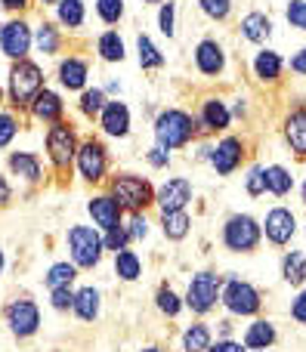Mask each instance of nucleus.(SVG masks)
<instances>
[{
	"label": "nucleus",
	"mask_w": 306,
	"mask_h": 352,
	"mask_svg": "<svg viewBox=\"0 0 306 352\" xmlns=\"http://www.w3.org/2000/svg\"><path fill=\"white\" fill-rule=\"evenodd\" d=\"M220 303L226 306L229 316H239V318H248V316H257L263 309V294L245 278H226L223 281V291H220Z\"/></svg>",
	"instance_id": "obj_8"
},
{
	"label": "nucleus",
	"mask_w": 306,
	"mask_h": 352,
	"mask_svg": "<svg viewBox=\"0 0 306 352\" xmlns=\"http://www.w3.org/2000/svg\"><path fill=\"white\" fill-rule=\"evenodd\" d=\"M72 303H74V287H53L50 291V306L56 312H68Z\"/></svg>",
	"instance_id": "obj_45"
},
{
	"label": "nucleus",
	"mask_w": 306,
	"mask_h": 352,
	"mask_svg": "<svg viewBox=\"0 0 306 352\" xmlns=\"http://www.w3.org/2000/svg\"><path fill=\"white\" fill-rule=\"evenodd\" d=\"M192 198H195V188H192V179H186V176H171L155 188V207L161 213L186 210Z\"/></svg>",
	"instance_id": "obj_12"
},
{
	"label": "nucleus",
	"mask_w": 306,
	"mask_h": 352,
	"mask_svg": "<svg viewBox=\"0 0 306 352\" xmlns=\"http://www.w3.org/2000/svg\"><path fill=\"white\" fill-rule=\"evenodd\" d=\"M102 244H105V250H111V254H118V250H127L133 241H130L127 229H124V223H121V226H115V229L102 232Z\"/></svg>",
	"instance_id": "obj_41"
},
{
	"label": "nucleus",
	"mask_w": 306,
	"mask_h": 352,
	"mask_svg": "<svg viewBox=\"0 0 306 352\" xmlns=\"http://www.w3.org/2000/svg\"><path fill=\"white\" fill-rule=\"evenodd\" d=\"M87 19V10H84V0H56V22L59 28H68V31H78Z\"/></svg>",
	"instance_id": "obj_27"
},
{
	"label": "nucleus",
	"mask_w": 306,
	"mask_h": 352,
	"mask_svg": "<svg viewBox=\"0 0 306 352\" xmlns=\"http://www.w3.org/2000/svg\"><path fill=\"white\" fill-rule=\"evenodd\" d=\"M72 312L78 316V322H84V324L96 322L99 312H102V294H99V287H93V285L78 287V291H74Z\"/></svg>",
	"instance_id": "obj_23"
},
{
	"label": "nucleus",
	"mask_w": 306,
	"mask_h": 352,
	"mask_svg": "<svg viewBox=\"0 0 306 352\" xmlns=\"http://www.w3.org/2000/svg\"><path fill=\"white\" fill-rule=\"evenodd\" d=\"M208 352H248L245 346H241V343H235V340H217V343H210L208 346Z\"/></svg>",
	"instance_id": "obj_50"
},
{
	"label": "nucleus",
	"mask_w": 306,
	"mask_h": 352,
	"mask_svg": "<svg viewBox=\"0 0 306 352\" xmlns=\"http://www.w3.org/2000/svg\"><path fill=\"white\" fill-rule=\"evenodd\" d=\"M3 322H6V331H10L16 340H28L41 331V309L31 297H16L6 303L3 309Z\"/></svg>",
	"instance_id": "obj_10"
},
{
	"label": "nucleus",
	"mask_w": 306,
	"mask_h": 352,
	"mask_svg": "<svg viewBox=\"0 0 306 352\" xmlns=\"http://www.w3.org/2000/svg\"><path fill=\"white\" fill-rule=\"evenodd\" d=\"M43 87H47V78H43V68L34 59H19L10 65V74H6V99H10L12 109L28 111L31 99Z\"/></svg>",
	"instance_id": "obj_2"
},
{
	"label": "nucleus",
	"mask_w": 306,
	"mask_h": 352,
	"mask_svg": "<svg viewBox=\"0 0 306 352\" xmlns=\"http://www.w3.org/2000/svg\"><path fill=\"white\" fill-rule=\"evenodd\" d=\"M254 352H266V349H254Z\"/></svg>",
	"instance_id": "obj_60"
},
{
	"label": "nucleus",
	"mask_w": 306,
	"mask_h": 352,
	"mask_svg": "<svg viewBox=\"0 0 306 352\" xmlns=\"http://www.w3.org/2000/svg\"><path fill=\"white\" fill-rule=\"evenodd\" d=\"M80 269L74 266L72 260H59L53 263V266L47 269V275H43V285H47V291H53V287H72L74 278H78Z\"/></svg>",
	"instance_id": "obj_35"
},
{
	"label": "nucleus",
	"mask_w": 306,
	"mask_h": 352,
	"mask_svg": "<svg viewBox=\"0 0 306 352\" xmlns=\"http://www.w3.org/2000/svg\"><path fill=\"white\" fill-rule=\"evenodd\" d=\"M124 229H127L130 241H142V238H149V217L146 213H130Z\"/></svg>",
	"instance_id": "obj_44"
},
{
	"label": "nucleus",
	"mask_w": 306,
	"mask_h": 352,
	"mask_svg": "<svg viewBox=\"0 0 306 352\" xmlns=\"http://www.w3.org/2000/svg\"><path fill=\"white\" fill-rule=\"evenodd\" d=\"M195 68L204 78H220L226 72V50L214 41V37H204L195 47Z\"/></svg>",
	"instance_id": "obj_18"
},
{
	"label": "nucleus",
	"mask_w": 306,
	"mask_h": 352,
	"mask_svg": "<svg viewBox=\"0 0 306 352\" xmlns=\"http://www.w3.org/2000/svg\"><path fill=\"white\" fill-rule=\"evenodd\" d=\"M109 195L124 213H146L155 207V186L140 173H115L109 179Z\"/></svg>",
	"instance_id": "obj_3"
},
{
	"label": "nucleus",
	"mask_w": 306,
	"mask_h": 352,
	"mask_svg": "<svg viewBox=\"0 0 306 352\" xmlns=\"http://www.w3.org/2000/svg\"><path fill=\"white\" fill-rule=\"evenodd\" d=\"M0 6H3L6 12H19V16H22V12L31 6V0H0Z\"/></svg>",
	"instance_id": "obj_52"
},
{
	"label": "nucleus",
	"mask_w": 306,
	"mask_h": 352,
	"mask_svg": "<svg viewBox=\"0 0 306 352\" xmlns=\"http://www.w3.org/2000/svg\"><path fill=\"white\" fill-rule=\"evenodd\" d=\"M285 19H288L294 28L306 31V0H291L288 10H285Z\"/></svg>",
	"instance_id": "obj_47"
},
{
	"label": "nucleus",
	"mask_w": 306,
	"mask_h": 352,
	"mask_svg": "<svg viewBox=\"0 0 306 352\" xmlns=\"http://www.w3.org/2000/svg\"><path fill=\"white\" fill-rule=\"evenodd\" d=\"M6 167H10L12 176H19V179L28 182V186L43 182V164H41V155L37 152H10Z\"/></svg>",
	"instance_id": "obj_22"
},
{
	"label": "nucleus",
	"mask_w": 306,
	"mask_h": 352,
	"mask_svg": "<svg viewBox=\"0 0 306 352\" xmlns=\"http://www.w3.org/2000/svg\"><path fill=\"white\" fill-rule=\"evenodd\" d=\"M291 318H294L297 324H303V328H306V291L297 294L294 303H291Z\"/></svg>",
	"instance_id": "obj_49"
},
{
	"label": "nucleus",
	"mask_w": 306,
	"mask_h": 352,
	"mask_svg": "<svg viewBox=\"0 0 306 352\" xmlns=\"http://www.w3.org/2000/svg\"><path fill=\"white\" fill-rule=\"evenodd\" d=\"M161 232L167 241H183L192 232V217L186 210H173V213H161Z\"/></svg>",
	"instance_id": "obj_32"
},
{
	"label": "nucleus",
	"mask_w": 306,
	"mask_h": 352,
	"mask_svg": "<svg viewBox=\"0 0 306 352\" xmlns=\"http://www.w3.org/2000/svg\"><path fill=\"white\" fill-rule=\"evenodd\" d=\"M31 43H34V28H31L22 16L0 25V53H3L10 62L28 59Z\"/></svg>",
	"instance_id": "obj_11"
},
{
	"label": "nucleus",
	"mask_w": 306,
	"mask_h": 352,
	"mask_svg": "<svg viewBox=\"0 0 306 352\" xmlns=\"http://www.w3.org/2000/svg\"><path fill=\"white\" fill-rule=\"evenodd\" d=\"M260 229H263L270 244L285 248V244H291V238H294V232H297V217L288 207H272V210L266 213V219L260 223Z\"/></svg>",
	"instance_id": "obj_14"
},
{
	"label": "nucleus",
	"mask_w": 306,
	"mask_h": 352,
	"mask_svg": "<svg viewBox=\"0 0 306 352\" xmlns=\"http://www.w3.org/2000/svg\"><path fill=\"white\" fill-rule=\"evenodd\" d=\"M210 346V328L204 322H192L183 331V352H208Z\"/></svg>",
	"instance_id": "obj_38"
},
{
	"label": "nucleus",
	"mask_w": 306,
	"mask_h": 352,
	"mask_svg": "<svg viewBox=\"0 0 306 352\" xmlns=\"http://www.w3.org/2000/svg\"><path fill=\"white\" fill-rule=\"evenodd\" d=\"M152 133L155 146H161L164 152H177V148H186L198 136V121L183 109H164L155 118Z\"/></svg>",
	"instance_id": "obj_1"
},
{
	"label": "nucleus",
	"mask_w": 306,
	"mask_h": 352,
	"mask_svg": "<svg viewBox=\"0 0 306 352\" xmlns=\"http://www.w3.org/2000/svg\"><path fill=\"white\" fill-rule=\"evenodd\" d=\"M19 130H22L19 118L12 111H0V148H10L12 140L19 136Z\"/></svg>",
	"instance_id": "obj_39"
},
{
	"label": "nucleus",
	"mask_w": 306,
	"mask_h": 352,
	"mask_svg": "<svg viewBox=\"0 0 306 352\" xmlns=\"http://www.w3.org/2000/svg\"><path fill=\"white\" fill-rule=\"evenodd\" d=\"M136 59H140V68L142 72H158L164 68V53L155 47V41L149 34H136Z\"/></svg>",
	"instance_id": "obj_28"
},
{
	"label": "nucleus",
	"mask_w": 306,
	"mask_h": 352,
	"mask_svg": "<svg viewBox=\"0 0 306 352\" xmlns=\"http://www.w3.org/2000/svg\"><path fill=\"white\" fill-rule=\"evenodd\" d=\"M220 291H223V275L210 272V269H201V272H195L189 278V285H186L183 303L189 306L195 316H208V312L217 309V303H220Z\"/></svg>",
	"instance_id": "obj_6"
},
{
	"label": "nucleus",
	"mask_w": 306,
	"mask_h": 352,
	"mask_svg": "<svg viewBox=\"0 0 306 352\" xmlns=\"http://www.w3.org/2000/svg\"><path fill=\"white\" fill-rule=\"evenodd\" d=\"M56 80H59L62 90L80 93L90 80V62L84 56H62L59 65H56Z\"/></svg>",
	"instance_id": "obj_17"
},
{
	"label": "nucleus",
	"mask_w": 306,
	"mask_h": 352,
	"mask_svg": "<svg viewBox=\"0 0 306 352\" xmlns=\"http://www.w3.org/2000/svg\"><path fill=\"white\" fill-rule=\"evenodd\" d=\"M300 195H303V204H306V179H303V186H300Z\"/></svg>",
	"instance_id": "obj_57"
},
{
	"label": "nucleus",
	"mask_w": 306,
	"mask_h": 352,
	"mask_svg": "<svg viewBox=\"0 0 306 352\" xmlns=\"http://www.w3.org/2000/svg\"><path fill=\"white\" fill-rule=\"evenodd\" d=\"M140 352H164V349H161V346H155V343H152V346H142Z\"/></svg>",
	"instance_id": "obj_55"
},
{
	"label": "nucleus",
	"mask_w": 306,
	"mask_h": 352,
	"mask_svg": "<svg viewBox=\"0 0 306 352\" xmlns=\"http://www.w3.org/2000/svg\"><path fill=\"white\" fill-rule=\"evenodd\" d=\"M195 121L204 133H226L229 124H232V111L220 96H208L201 102V111H198Z\"/></svg>",
	"instance_id": "obj_19"
},
{
	"label": "nucleus",
	"mask_w": 306,
	"mask_h": 352,
	"mask_svg": "<svg viewBox=\"0 0 306 352\" xmlns=\"http://www.w3.org/2000/svg\"><path fill=\"white\" fill-rule=\"evenodd\" d=\"M282 278L291 287H303L306 285V254L303 250H288L282 256Z\"/></svg>",
	"instance_id": "obj_29"
},
{
	"label": "nucleus",
	"mask_w": 306,
	"mask_h": 352,
	"mask_svg": "<svg viewBox=\"0 0 306 352\" xmlns=\"http://www.w3.org/2000/svg\"><path fill=\"white\" fill-rule=\"evenodd\" d=\"M158 31L171 41L173 34H177V3H161V10H158Z\"/></svg>",
	"instance_id": "obj_42"
},
{
	"label": "nucleus",
	"mask_w": 306,
	"mask_h": 352,
	"mask_svg": "<svg viewBox=\"0 0 306 352\" xmlns=\"http://www.w3.org/2000/svg\"><path fill=\"white\" fill-rule=\"evenodd\" d=\"M263 179H266V192L276 195V198H285V195L294 188V176H291V170L282 164L263 167Z\"/></svg>",
	"instance_id": "obj_33"
},
{
	"label": "nucleus",
	"mask_w": 306,
	"mask_h": 352,
	"mask_svg": "<svg viewBox=\"0 0 306 352\" xmlns=\"http://www.w3.org/2000/svg\"><path fill=\"white\" fill-rule=\"evenodd\" d=\"M155 309H158L164 318H177L179 312L186 309V303L171 285H161L158 291H155Z\"/></svg>",
	"instance_id": "obj_37"
},
{
	"label": "nucleus",
	"mask_w": 306,
	"mask_h": 352,
	"mask_svg": "<svg viewBox=\"0 0 306 352\" xmlns=\"http://www.w3.org/2000/svg\"><path fill=\"white\" fill-rule=\"evenodd\" d=\"M146 161H149V167H155V170H167V167H171V152H164L161 146H152L146 152Z\"/></svg>",
	"instance_id": "obj_48"
},
{
	"label": "nucleus",
	"mask_w": 306,
	"mask_h": 352,
	"mask_svg": "<svg viewBox=\"0 0 306 352\" xmlns=\"http://www.w3.org/2000/svg\"><path fill=\"white\" fill-rule=\"evenodd\" d=\"M270 34H272L270 16H263V12H248V16L241 19V37H245V41L263 43Z\"/></svg>",
	"instance_id": "obj_34"
},
{
	"label": "nucleus",
	"mask_w": 306,
	"mask_h": 352,
	"mask_svg": "<svg viewBox=\"0 0 306 352\" xmlns=\"http://www.w3.org/2000/svg\"><path fill=\"white\" fill-rule=\"evenodd\" d=\"M282 68H285V59L276 50H260L254 56V78L260 84H278L282 80Z\"/></svg>",
	"instance_id": "obj_24"
},
{
	"label": "nucleus",
	"mask_w": 306,
	"mask_h": 352,
	"mask_svg": "<svg viewBox=\"0 0 306 352\" xmlns=\"http://www.w3.org/2000/svg\"><path fill=\"white\" fill-rule=\"evenodd\" d=\"M105 102H109V96H105L102 87H84V90H80V99H78V111L87 118V121H96L99 111L105 109Z\"/></svg>",
	"instance_id": "obj_36"
},
{
	"label": "nucleus",
	"mask_w": 306,
	"mask_h": 352,
	"mask_svg": "<svg viewBox=\"0 0 306 352\" xmlns=\"http://www.w3.org/2000/svg\"><path fill=\"white\" fill-rule=\"evenodd\" d=\"M260 238H263V229L251 213H232L223 223V248L232 254H254L260 248Z\"/></svg>",
	"instance_id": "obj_7"
},
{
	"label": "nucleus",
	"mask_w": 306,
	"mask_h": 352,
	"mask_svg": "<svg viewBox=\"0 0 306 352\" xmlns=\"http://www.w3.org/2000/svg\"><path fill=\"white\" fill-rule=\"evenodd\" d=\"M65 241H68V256L78 269H96L105 256V244H102V232L96 226H84V223H74L72 229L65 232Z\"/></svg>",
	"instance_id": "obj_5"
},
{
	"label": "nucleus",
	"mask_w": 306,
	"mask_h": 352,
	"mask_svg": "<svg viewBox=\"0 0 306 352\" xmlns=\"http://www.w3.org/2000/svg\"><path fill=\"white\" fill-rule=\"evenodd\" d=\"M3 266H6V256H3V250H0V275H3Z\"/></svg>",
	"instance_id": "obj_56"
},
{
	"label": "nucleus",
	"mask_w": 306,
	"mask_h": 352,
	"mask_svg": "<svg viewBox=\"0 0 306 352\" xmlns=\"http://www.w3.org/2000/svg\"><path fill=\"white\" fill-rule=\"evenodd\" d=\"M96 121H99V130H102L105 136H111V140H127L130 127H133L130 109H127V102H121V99H109L105 109L99 111Z\"/></svg>",
	"instance_id": "obj_15"
},
{
	"label": "nucleus",
	"mask_w": 306,
	"mask_h": 352,
	"mask_svg": "<svg viewBox=\"0 0 306 352\" xmlns=\"http://www.w3.org/2000/svg\"><path fill=\"white\" fill-rule=\"evenodd\" d=\"M245 188H248V195L251 198H260V195H266V179H263V167H251L245 176Z\"/></svg>",
	"instance_id": "obj_46"
},
{
	"label": "nucleus",
	"mask_w": 306,
	"mask_h": 352,
	"mask_svg": "<svg viewBox=\"0 0 306 352\" xmlns=\"http://www.w3.org/2000/svg\"><path fill=\"white\" fill-rule=\"evenodd\" d=\"M291 72L306 78V47L300 50V53H294V59H291Z\"/></svg>",
	"instance_id": "obj_53"
},
{
	"label": "nucleus",
	"mask_w": 306,
	"mask_h": 352,
	"mask_svg": "<svg viewBox=\"0 0 306 352\" xmlns=\"http://www.w3.org/2000/svg\"><path fill=\"white\" fill-rule=\"evenodd\" d=\"M105 93H121V84H118V80H109V87H105Z\"/></svg>",
	"instance_id": "obj_54"
},
{
	"label": "nucleus",
	"mask_w": 306,
	"mask_h": 352,
	"mask_svg": "<svg viewBox=\"0 0 306 352\" xmlns=\"http://www.w3.org/2000/svg\"><path fill=\"white\" fill-rule=\"evenodd\" d=\"M96 16L105 25H118L124 19V0H96Z\"/></svg>",
	"instance_id": "obj_40"
},
{
	"label": "nucleus",
	"mask_w": 306,
	"mask_h": 352,
	"mask_svg": "<svg viewBox=\"0 0 306 352\" xmlns=\"http://www.w3.org/2000/svg\"><path fill=\"white\" fill-rule=\"evenodd\" d=\"M96 56L102 62H109V65H115V62H124V59H127L124 37L118 34V31H102V34L96 37Z\"/></svg>",
	"instance_id": "obj_26"
},
{
	"label": "nucleus",
	"mask_w": 306,
	"mask_h": 352,
	"mask_svg": "<svg viewBox=\"0 0 306 352\" xmlns=\"http://www.w3.org/2000/svg\"><path fill=\"white\" fill-rule=\"evenodd\" d=\"M87 213H90L93 226H96L99 232H109L124 223V210L118 207V201L111 198L109 192H99V195H93V198H87Z\"/></svg>",
	"instance_id": "obj_16"
},
{
	"label": "nucleus",
	"mask_w": 306,
	"mask_h": 352,
	"mask_svg": "<svg viewBox=\"0 0 306 352\" xmlns=\"http://www.w3.org/2000/svg\"><path fill=\"white\" fill-rule=\"evenodd\" d=\"M142 3H164V0H142Z\"/></svg>",
	"instance_id": "obj_59"
},
{
	"label": "nucleus",
	"mask_w": 306,
	"mask_h": 352,
	"mask_svg": "<svg viewBox=\"0 0 306 352\" xmlns=\"http://www.w3.org/2000/svg\"><path fill=\"white\" fill-rule=\"evenodd\" d=\"M28 115L34 118V121H41V124H47V127H50V124H56V121H62V118H65V99H62L56 90L43 87V90L31 99Z\"/></svg>",
	"instance_id": "obj_20"
},
{
	"label": "nucleus",
	"mask_w": 306,
	"mask_h": 352,
	"mask_svg": "<svg viewBox=\"0 0 306 352\" xmlns=\"http://www.w3.org/2000/svg\"><path fill=\"white\" fill-rule=\"evenodd\" d=\"M41 3H43V6H56V0H41Z\"/></svg>",
	"instance_id": "obj_58"
},
{
	"label": "nucleus",
	"mask_w": 306,
	"mask_h": 352,
	"mask_svg": "<svg viewBox=\"0 0 306 352\" xmlns=\"http://www.w3.org/2000/svg\"><path fill=\"white\" fill-rule=\"evenodd\" d=\"M115 275L121 281H127V285H133V281L142 278V260L136 250H118L115 254Z\"/></svg>",
	"instance_id": "obj_30"
},
{
	"label": "nucleus",
	"mask_w": 306,
	"mask_h": 352,
	"mask_svg": "<svg viewBox=\"0 0 306 352\" xmlns=\"http://www.w3.org/2000/svg\"><path fill=\"white\" fill-rule=\"evenodd\" d=\"M276 324L266 322V318H257L251 328L245 331V349H270L276 343Z\"/></svg>",
	"instance_id": "obj_31"
},
{
	"label": "nucleus",
	"mask_w": 306,
	"mask_h": 352,
	"mask_svg": "<svg viewBox=\"0 0 306 352\" xmlns=\"http://www.w3.org/2000/svg\"><path fill=\"white\" fill-rule=\"evenodd\" d=\"M62 43H65V34H62L59 25L41 22L34 28V43H31V47H37V53H41V56H59L62 53Z\"/></svg>",
	"instance_id": "obj_25"
},
{
	"label": "nucleus",
	"mask_w": 306,
	"mask_h": 352,
	"mask_svg": "<svg viewBox=\"0 0 306 352\" xmlns=\"http://www.w3.org/2000/svg\"><path fill=\"white\" fill-rule=\"evenodd\" d=\"M282 133H285L288 148L294 152V158L306 161V105H297V109H291L288 115H285Z\"/></svg>",
	"instance_id": "obj_21"
},
{
	"label": "nucleus",
	"mask_w": 306,
	"mask_h": 352,
	"mask_svg": "<svg viewBox=\"0 0 306 352\" xmlns=\"http://www.w3.org/2000/svg\"><path fill=\"white\" fill-rule=\"evenodd\" d=\"M10 204H12V186H10V179L0 173V210L10 207Z\"/></svg>",
	"instance_id": "obj_51"
},
{
	"label": "nucleus",
	"mask_w": 306,
	"mask_h": 352,
	"mask_svg": "<svg viewBox=\"0 0 306 352\" xmlns=\"http://www.w3.org/2000/svg\"><path fill=\"white\" fill-rule=\"evenodd\" d=\"M241 158H245V142L239 136H223L217 146H210L208 164L220 176H232L241 167Z\"/></svg>",
	"instance_id": "obj_13"
},
{
	"label": "nucleus",
	"mask_w": 306,
	"mask_h": 352,
	"mask_svg": "<svg viewBox=\"0 0 306 352\" xmlns=\"http://www.w3.org/2000/svg\"><path fill=\"white\" fill-rule=\"evenodd\" d=\"M74 170L87 182V186H99V182L109 179V148L96 140V136H87L80 140L78 155H74Z\"/></svg>",
	"instance_id": "obj_9"
},
{
	"label": "nucleus",
	"mask_w": 306,
	"mask_h": 352,
	"mask_svg": "<svg viewBox=\"0 0 306 352\" xmlns=\"http://www.w3.org/2000/svg\"><path fill=\"white\" fill-rule=\"evenodd\" d=\"M80 136L78 127L72 121H56L47 127V136H43V148H47V161L53 164L56 173H68L74 167V155H78Z\"/></svg>",
	"instance_id": "obj_4"
},
{
	"label": "nucleus",
	"mask_w": 306,
	"mask_h": 352,
	"mask_svg": "<svg viewBox=\"0 0 306 352\" xmlns=\"http://www.w3.org/2000/svg\"><path fill=\"white\" fill-rule=\"evenodd\" d=\"M198 6H201V12L208 19H214V22H223V19L232 12V0H198Z\"/></svg>",
	"instance_id": "obj_43"
}]
</instances>
